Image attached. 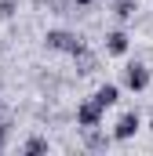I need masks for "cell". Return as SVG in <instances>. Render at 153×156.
<instances>
[{
	"mask_svg": "<svg viewBox=\"0 0 153 156\" xmlns=\"http://www.w3.org/2000/svg\"><path fill=\"white\" fill-rule=\"evenodd\" d=\"M18 15V0H0V22H11Z\"/></svg>",
	"mask_w": 153,
	"mask_h": 156,
	"instance_id": "8fae6325",
	"label": "cell"
},
{
	"mask_svg": "<svg viewBox=\"0 0 153 156\" xmlns=\"http://www.w3.org/2000/svg\"><path fill=\"white\" fill-rule=\"evenodd\" d=\"M44 47H47V51H58V55L76 58L88 44H84V37L73 33V29H47V33H44Z\"/></svg>",
	"mask_w": 153,
	"mask_h": 156,
	"instance_id": "6da1fadb",
	"label": "cell"
},
{
	"mask_svg": "<svg viewBox=\"0 0 153 156\" xmlns=\"http://www.w3.org/2000/svg\"><path fill=\"white\" fill-rule=\"evenodd\" d=\"M80 145H84L88 153H106V149L113 145V131L106 134L102 127H80Z\"/></svg>",
	"mask_w": 153,
	"mask_h": 156,
	"instance_id": "277c9868",
	"label": "cell"
},
{
	"mask_svg": "<svg viewBox=\"0 0 153 156\" xmlns=\"http://www.w3.org/2000/svg\"><path fill=\"white\" fill-rule=\"evenodd\" d=\"M120 76H124V87H128V91L139 94V91L150 87V66H146V62H128Z\"/></svg>",
	"mask_w": 153,
	"mask_h": 156,
	"instance_id": "3957f363",
	"label": "cell"
},
{
	"mask_svg": "<svg viewBox=\"0 0 153 156\" xmlns=\"http://www.w3.org/2000/svg\"><path fill=\"white\" fill-rule=\"evenodd\" d=\"M102 116H106V105H102V102H95V98H84V102L76 105V113H73L76 127H99Z\"/></svg>",
	"mask_w": 153,
	"mask_h": 156,
	"instance_id": "7a4b0ae2",
	"label": "cell"
},
{
	"mask_svg": "<svg viewBox=\"0 0 153 156\" xmlns=\"http://www.w3.org/2000/svg\"><path fill=\"white\" fill-rule=\"evenodd\" d=\"M73 62H76V76H95V73H99V66H102V62H99V55H95V51H88V47L76 55Z\"/></svg>",
	"mask_w": 153,
	"mask_h": 156,
	"instance_id": "52a82bcc",
	"label": "cell"
},
{
	"mask_svg": "<svg viewBox=\"0 0 153 156\" xmlns=\"http://www.w3.org/2000/svg\"><path fill=\"white\" fill-rule=\"evenodd\" d=\"M113 15L120 22H131L139 15V0H113Z\"/></svg>",
	"mask_w": 153,
	"mask_h": 156,
	"instance_id": "9c48e42d",
	"label": "cell"
},
{
	"mask_svg": "<svg viewBox=\"0 0 153 156\" xmlns=\"http://www.w3.org/2000/svg\"><path fill=\"white\" fill-rule=\"evenodd\" d=\"M11 127H15L11 120H0V153H4V149H7V142H11Z\"/></svg>",
	"mask_w": 153,
	"mask_h": 156,
	"instance_id": "7c38bea8",
	"label": "cell"
},
{
	"mask_svg": "<svg viewBox=\"0 0 153 156\" xmlns=\"http://www.w3.org/2000/svg\"><path fill=\"white\" fill-rule=\"evenodd\" d=\"M150 131H153V113H150Z\"/></svg>",
	"mask_w": 153,
	"mask_h": 156,
	"instance_id": "5bb4252c",
	"label": "cell"
},
{
	"mask_svg": "<svg viewBox=\"0 0 153 156\" xmlns=\"http://www.w3.org/2000/svg\"><path fill=\"white\" fill-rule=\"evenodd\" d=\"M102 47H106V55L120 58V55H128V51H131V37H128L124 29H110V33L102 37Z\"/></svg>",
	"mask_w": 153,
	"mask_h": 156,
	"instance_id": "8992f818",
	"label": "cell"
},
{
	"mask_svg": "<svg viewBox=\"0 0 153 156\" xmlns=\"http://www.w3.org/2000/svg\"><path fill=\"white\" fill-rule=\"evenodd\" d=\"M47 149H51V145H47V138H40V134H33V138H26V142H22V153H47Z\"/></svg>",
	"mask_w": 153,
	"mask_h": 156,
	"instance_id": "30bf717a",
	"label": "cell"
},
{
	"mask_svg": "<svg viewBox=\"0 0 153 156\" xmlns=\"http://www.w3.org/2000/svg\"><path fill=\"white\" fill-rule=\"evenodd\" d=\"M91 4H95V0H76V7H91Z\"/></svg>",
	"mask_w": 153,
	"mask_h": 156,
	"instance_id": "4fadbf2b",
	"label": "cell"
},
{
	"mask_svg": "<svg viewBox=\"0 0 153 156\" xmlns=\"http://www.w3.org/2000/svg\"><path fill=\"white\" fill-rule=\"evenodd\" d=\"M139 127H142V116L131 109V113H124V116L113 123V142H131L135 134H139Z\"/></svg>",
	"mask_w": 153,
	"mask_h": 156,
	"instance_id": "5b68a950",
	"label": "cell"
},
{
	"mask_svg": "<svg viewBox=\"0 0 153 156\" xmlns=\"http://www.w3.org/2000/svg\"><path fill=\"white\" fill-rule=\"evenodd\" d=\"M91 98H95V102H102V105L110 109V105H117V102H120V87H117V83H102Z\"/></svg>",
	"mask_w": 153,
	"mask_h": 156,
	"instance_id": "ba28073f",
	"label": "cell"
}]
</instances>
